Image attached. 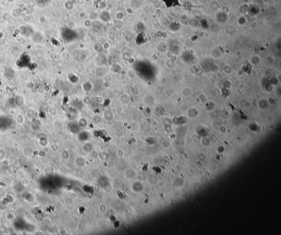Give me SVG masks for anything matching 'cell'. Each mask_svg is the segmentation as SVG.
Listing matches in <instances>:
<instances>
[{
	"label": "cell",
	"instance_id": "6da1fadb",
	"mask_svg": "<svg viewBox=\"0 0 281 235\" xmlns=\"http://www.w3.org/2000/svg\"><path fill=\"white\" fill-rule=\"evenodd\" d=\"M6 218L9 221H13L15 218H16V214L12 213V212H9V213H8L6 214Z\"/></svg>",
	"mask_w": 281,
	"mask_h": 235
},
{
	"label": "cell",
	"instance_id": "7a4b0ae2",
	"mask_svg": "<svg viewBox=\"0 0 281 235\" xmlns=\"http://www.w3.org/2000/svg\"><path fill=\"white\" fill-rule=\"evenodd\" d=\"M36 1L39 6H45L48 3L49 0H36Z\"/></svg>",
	"mask_w": 281,
	"mask_h": 235
},
{
	"label": "cell",
	"instance_id": "3957f363",
	"mask_svg": "<svg viewBox=\"0 0 281 235\" xmlns=\"http://www.w3.org/2000/svg\"><path fill=\"white\" fill-rule=\"evenodd\" d=\"M4 158H6V154L4 151L2 150H0V161H2Z\"/></svg>",
	"mask_w": 281,
	"mask_h": 235
},
{
	"label": "cell",
	"instance_id": "277c9868",
	"mask_svg": "<svg viewBox=\"0 0 281 235\" xmlns=\"http://www.w3.org/2000/svg\"><path fill=\"white\" fill-rule=\"evenodd\" d=\"M1 161L2 162V164H3V165H4V166H8V165H9L10 164V161L8 159L4 158Z\"/></svg>",
	"mask_w": 281,
	"mask_h": 235
}]
</instances>
